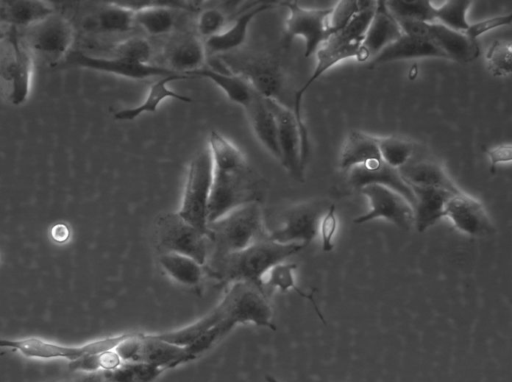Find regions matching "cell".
I'll list each match as a JSON object with an SVG mask.
<instances>
[{
  "instance_id": "obj_49",
  "label": "cell",
  "mask_w": 512,
  "mask_h": 382,
  "mask_svg": "<svg viewBox=\"0 0 512 382\" xmlns=\"http://www.w3.org/2000/svg\"><path fill=\"white\" fill-rule=\"evenodd\" d=\"M7 30H8L7 27H5V26L0 24V42L2 41L4 36L6 35Z\"/></svg>"
},
{
  "instance_id": "obj_35",
  "label": "cell",
  "mask_w": 512,
  "mask_h": 382,
  "mask_svg": "<svg viewBox=\"0 0 512 382\" xmlns=\"http://www.w3.org/2000/svg\"><path fill=\"white\" fill-rule=\"evenodd\" d=\"M297 268L296 264L281 262L272 267L264 278V288L270 295L275 289L287 291L292 289L299 296L308 299L314 307V310L320 320L325 323L324 316L320 312L315 299L312 294L303 292L295 283L294 270Z\"/></svg>"
},
{
  "instance_id": "obj_1",
  "label": "cell",
  "mask_w": 512,
  "mask_h": 382,
  "mask_svg": "<svg viewBox=\"0 0 512 382\" xmlns=\"http://www.w3.org/2000/svg\"><path fill=\"white\" fill-rule=\"evenodd\" d=\"M269 296L253 285L233 283L220 302L197 321L179 329L155 333L168 342L188 347L197 358L235 326L253 324L276 330Z\"/></svg>"
},
{
  "instance_id": "obj_13",
  "label": "cell",
  "mask_w": 512,
  "mask_h": 382,
  "mask_svg": "<svg viewBox=\"0 0 512 382\" xmlns=\"http://www.w3.org/2000/svg\"><path fill=\"white\" fill-rule=\"evenodd\" d=\"M126 333L104 337L79 346H67L38 337L0 339L1 348L19 351L28 358L67 359L70 362L115 349Z\"/></svg>"
},
{
  "instance_id": "obj_24",
  "label": "cell",
  "mask_w": 512,
  "mask_h": 382,
  "mask_svg": "<svg viewBox=\"0 0 512 382\" xmlns=\"http://www.w3.org/2000/svg\"><path fill=\"white\" fill-rule=\"evenodd\" d=\"M409 186L415 198L414 226L419 232H424L445 217L446 204L454 193L437 187Z\"/></svg>"
},
{
  "instance_id": "obj_32",
  "label": "cell",
  "mask_w": 512,
  "mask_h": 382,
  "mask_svg": "<svg viewBox=\"0 0 512 382\" xmlns=\"http://www.w3.org/2000/svg\"><path fill=\"white\" fill-rule=\"evenodd\" d=\"M399 172L408 185L437 187L454 194L461 192L444 169L434 161L408 162Z\"/></svg>"
},
{
  "instance_id": "obj_17",
  "label": "cell",
  "mask_w": 512,
  "mask_h": 382,
  "mask_svg": "<svg viewBox=\"0 0 512 382\" xmlns=\"http://www.w3.org/2000/svg\"><path fill=\"white\" fill-rule=\"evenodd\" d=\"M359 191L368 198L371 210L355 218V224L384 218L403 230H410L414 226L413 207L398 192L378 184L366 185Z\"/></svg>"
},
{
  "instance_id": "obj_38",
  "label": "cell",
  "mask_w": 512,
  "mask_h": 382,
  "mask_svg": "<svg viewBox=\"0 0 512 382\" xmlns=\"http://www.w3.org/2000/svg\"><path fill=\"white\" fill-rule=\"evenodd\" d=\"M378 148L382 161L396 169L406 165L414 152L412 142L396 136L378 137Z\"/></svg>"
},
{
  "instance_id": "obj_22",
  "label": "cell",
  "mask_w": 512,
  "mask_h": 382,
  "mask_svg": "<svg viewBox=\"0 0 512 382\" xmlns=\"http://www.w3.org/2000/svg\"><path fill=\"white\" fill-rule=\"evenodd\" d=\"M244 111L257 141L273 158L280 162L276 120L266 99L254 92Z\"/></svg>"
},
{
  "instance_id": "obj_48",
  "label": "cell",
  "mask_w": 512,
  "mask_h": 382,
  "mask_svg": "<svg viewBox=\"0 0 512 382\" xmlns=\"http://www.w3.org/2000/svg\"><path fill=\"white\" fill-rule=\"evenodd\" d=\"M51 237L57 243H64L70 237V229L64 223L55 224L51 228Z\"/></svg>"
},
{
  "instance_id": "obj_39",
  "label": "cell",
  "mask_w": 512,
  "mask_h": 382,
  "mask_svg": "<svg viewBox=\"0 0 512 382\" xmlns=\"http://www.w3.org/2000/svg\"><path fill=\"white\" fill-rule=\"evenodd\" d=\"M472 1L450 0L435 6V20L452 30L465 32L470 23L467 21V11Z\"/></svg>"
},
{
  "instance_id": "obj_20",
  "label": "cell",
  "mask_w": 512,
  "mask_h": 382,
  "mask_svg": "<svg viewBox=\"0 0 512 382\" xmlns=\"http://www.w3.org/2000/svg\"><path fill=\"white\" fill-rule=\"evenodd\" d=\"M348 183L355 189L366 185L386 186L399 194L414 206L415 198L410 186L402 178L399 169L387 165L382 159L357 166L348 172Z\"/></svg>"
},
{
  "instance_id": "obj_8",
  "label": "cell",
  "mask_w": 512,
  "mask_h": 382,
  "mask_svg": "<svg viewBox=\"0 0 512 382\" xmlns=\"http://www.w3.org/2000/svg\"><path fill=\"white\" fill-rule=\"evenodd\" d=\"M114 350L122 362L145 363L165 371L197 359L188 347L163 340L155 333H127Z\"/></svg>"
},
{
  "instance_id": "obj_42",
  "label": "cell",
  "mask_w": 512,
  "mask_h": 382,
  "mask_svg": "<svg viewBox=\"0 0 512 382\" xmlns=\"http://www.w3.org/2000/svg\"><path fill=\"white\" fill-rule=\"evenodd\" d=\"M227 17L217 8H207L203 10L196 23V29L199 38L205 40L219 34L226 27Z\"/></svg>"
},
{
  "instance_id": "obj_29",
  "label": "cell",
  "mask_w": 512,
  "mask_h": 382,
  "mask_svg": "<svg viewBox=\"0 0 512 382\" xmlns=\"http://www.w3.org/2000/svg\"><path fill=\"white\" fill-rule=\"evenodd\" d=\"M134 26V13L116 1L108 2L83 21L86 32L95 34H115L129 31Z\"/></svg>"
},
{
  "instance_id": "obj_26",
  "label": "cell",
  "mask_w": 512,
  "mask_h": 382,
  "mask_svg": "<svg viewBox=\"0 0 512 382\" xmlns=\"http://www.w3.org/2000/svg\"><path fill=\"white\" fill-rule=\"evenodd\" d=\"M188 78L190 77L181 74L161 77L151 84L144 100L140 104L117 111L114 114V119L117 121H132L143 114L154 113L161 103L167 99H176L185 103L192 102L190 97L179 94L168 86L171 82Z\"/></svg>"
},
{
  "instance_id": "obj_46",
  "label": "cell",
  "mask_w": 512,
  "mask_h": 382,
  "mask_svg": "<svg viewBox=\"0 0 512 382\" xmlns=\"http://www.w3.org/2000/svg\"><path fill=\"white\" fill-rule=\"evenodd\" d=\"M488 157L491 168L494 169L498 164L510 162L512 159V146L510 143L500 144L488 150Z\"/></svg>"
},
{
  "instance_id": "obj_34",
  "label": "cell",
  "mask_w": 512,
  "mask_h": 382,
  "mask_svg": "<svg viewBox=\"0 0 512 382\" xmlns=\"http://www.w3.org/2000/svg\"><path fill=\"white\" fill-rule=\"evenodd\" d=\"M177 2L154 1V3L134 13V24L147 34L161 36L169 33L175 25V17L171 10Z\"/></svg>"
},
{
  "instance_id": "obj_44",
  "label": "cell",
  "mask_w": 512,
  "mask_h": 382,
  "mask_svg": "<svg viewBox=\"0 0 512 382\" xmlns=\"http://www.w3.org/2000/svg\"><path fill=\"white\" fill-rule=\"evenodd\" d=\"M335 210V205L331 204L319 223L318 233L321 237L322 249L326 252L331 251L334 247L333 238L337 230V216Z\"/></svg>"
},
{
  "instance_id": "obj_40",
  "label": "cell",
  "mask_w": 512,
  "mask_h": 382,
  "mask_svg": "<svg viewBox=\"0 0 512 382\" xmlns=\"http://www.w3.org/2000/svg\"><path fill=\"white\" fill-rule=\"evenodd\" d=\"M488 70L496 77H505L511 73V44L500 40L494 41L485 54Z\"/></svg>"
},
{
  "instance_id": "obj_12",
  "label": "cell",
  "mask_w": 512,
  "mask_h": 382,
  "mask_svg": "<svg viewBox=\"0 0 512 382\" xmlns=\"http://www.w3.org/2000/svg\"><path fill=\"white\" fill-rule=\"evenodd\" d=\"M264 98L276 120L280 163L291 176L302 181L310 151L309 135L301 130L292 109L279 100Z\"/></svg>"
},
{
  "instance_id": "obj_9",
  "label": "cell",
  "mask_w": 512,
  "mask_h": 382,
  "mask_svg": "<svg viewBox=\"0 0 512 382\" xmlns=\"http://www.w3.org/2000/svg\"><path fill=\"white\" fill-rule=\"evenodd\" d=\"M155 241L159 253L185 255L202 265L206 264L209 257L207 235L177 212L164 213L157 218Z\"/></svg>"
},
{
  "instance_id": "obj_36",
  "label": "cell",
  "mask_w": 512,
  "mask_h": 382,
  "mask_svg": "<svg viewBox=\"0 0 512 382\" xmlns=\"http://www.w3.org/2000/svg\"><path fill=\"white\" fill-rule=\"evenodd\" d=\"M386 7L389 12L396 19H408L421 21L426 23H434L435 20V5L431 1L416 0V1H385Z\"/></svg>"
},
{
  "instance_id": "obj_21",
  "label": "cell",
  "mask_w": 512,
  "mask_h": 382,
  "mask_svg": "<svg viewBox=\"0 0 512 382\" xmlns=\"http://www.w3.org/2000/svg\"><path fill=\"white\" fill-rule=\"evenodd\" d=\"M271 3H254L242 12L236 20L219 34L204 41L206 53L224 55L242 46L247 38L251 22L263 12L272 8Z\"/></svg>"
},
{
  "instance_id": "obj_4",
  "label": "cell",
  "mask_w": 512,
  "mask_h": 382,
  "mask_svg": "<svg viewBox=\"0 0 512 382\" xmlns=\"http://www.w3.org/2000/svg\"><path fill=\"white\" fill-rule=\"evenodd\" d=\"M206 235L210 245L209 257L236 252L267 239L261 204L243 205L208 223Z\"/></svg>"
},
{
  "instance_id": "obj_45",
  "label": "cell",
  "mask_w": 512,
  "mask_h": 382,
  "mask_svg": "<svg viewBox=\"0 0 512 382\" xmlns=\"http://www.w3.org/2000/svg\"><path fill=\"white\" fill-rule=\"evenodd\" d=\"M512 14H502L499 16H493L481 21L472 23L469 25L468 29L465 31V34L470 38L477 40V38L486 32L491 30L508 26L511 24Z\"/></svg>"
},
{
  "instance_id": "obj_41",
  "label": "cell",
  "mask_w": 512,
  "mask_h": 382,
  "mask_svg": "<svg viewBox=\"0 0 512 382\" xmlns=\"http://www.w3.org/2000/svg\"><path fill=\"white\" fill-rule=\"evenodd\" d=\"M114 55L141 64H150L152 47L143 38L130 37L115 45Z\"/></svg>"
},
{
  "instance_id": "obj_25",
  "label": "cell",
  "mask_w": 512,
  "mask_h": 382,
  "mask_svg": "<svg viewBox=\"0 0 512 382\" xmlns=\"http://www.w3.org/2000/svg\"><path fill=\"white\" fill-rule=\"evenodd\" d=\"M422 58L447 59L440 48L431 40L402 34L397 40L373 57L370 63L375 66L388 62Z\"/></svg>"
},
{
  "instance_id": "obj_28",
  "label": "cell",
  "mask_w": 512,
  "mask_h": 382,
  "mask_svg": "<svg viewBox=\"0 0 512 382\" xmlns=\"http://www.w3.org/2000/svg\"><path fill=\"white\" fill-rule=\"evenodd\" d=\"M204 41L198 36L189 35L175 42L167 51L169 69L189 77V74L204 66L206 60Z\"/></svg>"
},
{
  "instance_id": "obj_7",
  "label": "cell",
  "mask_w": 512,
  "mask_h": 382,
  "mask_svg": "<svg viewBox=\"0 0 512 382\" xmlns=\"http://www.w3.org/2000/svg\"><path fill=\"white\" fill-rule=\"evenodd\" d=\"M213 167L208 148L190 161L179 209L182 218L206 234Z\"/></svg>"
},
{
  "instance_id": "obj_27",
  "label": "cell",
  "mask_w": 512,
  "mask_h": 382,
  "mask_svg": "<svg viewBox=\"0 0 512 382\" xmlns=\"http://www.w3.org/2000/svg\"><path fill=\"white\" fill-rule=\"evenodd\" d=\"M55 12L49 3L40 0H0V24L23 30Z\"/></svg>"
},
{
  "instance_id": "obj_10",
  "label": "cell",
  "mask_w": 512,
  "mask_h": 382,
  "mask_svg": "<svg viewBox=\"0 0 512 382\" xmlns=\"http://www.w3.org/2000/svg\"><path fill=\"white\" fill-rule=\"evenodd\" d=\"M363 38L361 30L354 24L348 23L341 30L333 33L317 50L316 65L311 76L294 94L292 111L303 133L308 134L301 112L303 95L319 77L334 65L349 58H356Z\"/></svg>"
},
{
  "instance_id": "obj_11",
  "label": "cell",
  "mask_w": 512,
  "mask_h": 382,
  "mask_svg": "<svg viewBox=\"0 0 512 382\" xmlns=\"http://www.w3.org/2000/svg\"><path fill=\"white\" fill-rule=\"evenodd\" d=\"M330 205L325 200H310L285 208L275 224L266 226L268 239L307 246L317 236L320 220Z\"/></svg>"
},
{
  "instance_id": "obj_47",
  "label": "cell",
  "mask_w": 512,
  "mask_h": 382,
  "mask_svg": "<svg viewBox=\"0 0 512 382\" xmlns=\"http://www.w3.org/2000/svg\"><path fill=\"white\" fill-rule=\"evenodd\" d=\"M78 373L79 375L70 382H112L104 371Z\"/></svg>"
},
{
  "instance_id": "obj_2",
  "label": "cell",
  "mask_w": 512,
  "mask_h": 382,
  "mask_svg": "<svg viewBox=\"0 0 512 382\" xmlns=\"http://www.w3.org/2000/svg\"><path fill=\"white\" fill-rule=\"evenodd\" d=\"M207 148L213 167L208 223L243 205L260 203L264 183L241 149L215 130L208 136Z\"/></svg>"
},
{
  "instance_id": "obj_33",
  "label": "cell",
  "mask_w": 512,
  "mask_h": 382,
  "mask_svg": "<svg viewBox=\"0 0 512 382\" xmlns=\"http://www.w3.org/2000/svg\"><path fill=\"white\" fill-rule=\"evenodd\" d=\"M203 77L213 82L226 97L243 109L251 101L254 90L240 76L225 70L203 66L189 74V77Z\"/></svg>"
},
{
  "instance_id": "obj_18",
  "label": "cell",
  "mask_w": 512,
  "mask_h": 382,
  "mask_svg": "<svg viewBox=\"0 0 512 382\" xmlns=\"http://www.w3.org/2000/svg\"><path fill=\"white\" fill-rule=\"evenodd\" d=\"M445 217L469 236L485 237L496 231L481 202L463 191L450 197L445 207Z\"/></svg>"
},
{
  "instance_id": "obj_3",
  "label": "cell",
  "mask_w": 512,
  "mask_h": 382,
  "mask_svg": "<svg viewBox=\"0 0 512 382\" xmlns=\"http://www.w3.org/2000/svg\"><path fill=\"white\" fill-rule=\"evenodd\" d=\"M305 247L300 243L281 244L267 238L236 252L209 257L204 265L206 278L217 286L247 283L269 296L264 288L266 274Z\"/></svg>"
},
{
  "instance_id": "obj_5",
  "label": "cell",
  "mask_w": 512,
  "mask_h": 382,
  "mask_svg": "<svg viewBox=\"0 0 512 382\" xmlns=\"http://www.w3.org/2000/svg\"><path fill=\"white\" fill-rule=\"evenodd\" d=\"M34 56L21 31L8 28L0 42V88L13 106L23 105L29 98Z\"/></svg>"
},
{
  "instance_id": "obj_31",
  "label": "cell",
  "mask_w": 512,
  "mask_h": 382,
  "mask_svg": "<svg viewBox=\"0 0 512 382\" xmlns=\"http://www.w3.org/2000/svg\"><path fill=\"white\" fill-rule=\"evenodd\" d=\"M158 264L169 278L184 287L199 289L206 279L204 265L185 255L159 253Z\"/></svg>"
},
{
  "instance_id": "obj_14",
  "label": "cell",
  "mask_w": 512,
  "mask_h": 382,
  "mask_svg": "<svg viewBox=\"0 0 512 382\" xmlns=\"http://www.w3.org/2000/svg\"><path fill=\"white\" fill-rule=\"evenodd\" d=\"M282 4L288 9L285 40L290 42L301 37L305 44L304 56L310 57L332 35L328 25L331 8L308 9L295 1H285Z\"/></svg>"
},
{
  "instance_id": "obj_50",
  "label": "cell",
  "mask_w": 512,
  "mask_h": 382,
  "mask_svg": "<svg viewBox=\"0 0 512 382\" xmlns=\"http://www.w3.org/2000/svg\"><path fill=\"white\" fill-rule=\"evenodd\" d=\"M265 380H266V382H279L275 377H273L271 375H266Z\"/></svg>"
},
{
  "instance_id": "obj_6",
  "label": "cell",
  "mask_w": 512,
  "mask_h": 382,
  "mask_svg": "<svg viewBox=\"0 0 512 382\" xmlns=\"http://www.w3.org/2000/svg\"><path fill=\"white\" fill-rule=\"evenodd\" d=\"M20 31L32 55L49 65H61L72 51L74 27L68 18L56 11Z\"/></svg>"
},
{
  "instance_id": "obj_16",
  "label": "cell",
  "mask_w": 512,
  "mask_h": 382,
  "mask_svg": "<svg viewBox=\"0 0 512 382\" xmlns=\"http://www.w3.org/2000/svg\"><path fill=\"white\" fill-rule=\"evenodd\" d=\"M222 64L228 71L242 77L261 96L279 100L278 95L282 91L284 79L273 59L265 56L225 57Z\"/></svg>"
},
{
  "instance_id": "obj_37",
  "label": "cell",
  "mask_w": 512,
  "mask_h": 382,
  "mask_svg": "<svg viewBox=\"0 0 512 382\" xmlns=\"http://www.w3.org/2000/svg\"><path fill=\"white\" fill-rule=\"evenodd\" d=\"M104 372L112 382H154L165 370L145 363L122 362Z\"/></svg>"
},
{
  "instance_id": "obj_23",
  "label": "cell",
  "mask_w": 512,
  "mask_h": 382,
  "mask_svg": "<svg viewBox=\"0 0 512 382\" xmlns=\"http://www.w3.org/2000/svg\"><path fill=\"white\" fill-rule=\"evenodd\" d=\"M429 40L440 48L447 60L470 63L480 54L477 40L437 22L429 24Z\"/></svg>"
},
{
  "instance_id": "obj_19",
  "label": "cell",
  "mask_w": 512,
  "mask_h": 382,
  "mask_svg": "<svg viewBox=\"0 0 512 382\" xmlns=\"http://www.w3.org/2000/svg\"><path fill=\"white\" fill-rule=\"evenodd\" d=\"M403 34L397 20L389 12L385 1H377L372 20L366 30L356 59L371 60Z\"/></svg>"
},
{
  "instance_id": "obj_30",
  "label": "cell",
  "mask_w": 512,
  "mask_h": 382,
  "mask_svg": "<svg viewBox=\"0 0 512 382\" xmlns=\"http://www.w3.org/2000/svg\"><path fill=\"white\" fill-rule=\"evenodd\" d=\"M378 137L362 131H351L344 144L340 155L339 166L347 173L350 169L380 160Z\"/></svg>"
},
{
  "instance_id": "obj_15",
  "label": "cell",
  "mask_w": 512,
  "mask_h": 382,
  "mask_svg": "<svg viewBox=\"0 0 512 382\" xmlns=\"http://www.w3.org/2000/svg\"><path fill=\"white\" fill-rule=\"evenodd\" d=\"M61 65L94 70L132 80L177 74L166 66L136 63L115 55L96 56L81 50H72Z\"/></svg>"
},
{
  "instance_id": "obj_43",
  "label": "cell",
  "mask_w": 512,
  "mask_h": 382,
  "mask_svg": "<svg viewBox=\"0 0 512 382\" xmlns=\"http://www.w3.org/2000/svg\"><path fill=\"white\" fill-rule=\"evenodd\" d=\"M366 4L367 1H338L334 7H331L328 19L331 33L333 34L344 28Z\"/></svg>"
}]
</instances>
